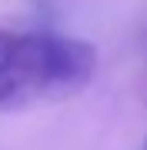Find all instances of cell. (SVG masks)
I'll return each mask as SVG.
<instances>
[{
  "label": "cell",
  "mask_w": 147,
  "mask_h": 150,
  "mask_svg": "<svg viewBox=\"0 0 147 150\" xmlns=\"http://www.w3.org/2000/svg\"><path fill=\"white\" fill-rule=\"evenodd\" d=\"M94 67V47L84 40L0 30V107L70 97L90 83Z\"/></svg>",
  "instance_id": "1"
}]
</instances>
